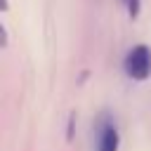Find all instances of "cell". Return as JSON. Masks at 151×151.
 Wrapping results in <instances>:
<instances>
[{"label":"cell","mask_w":151,"mask_h":151,"mask_svg":"<svg viewBox=\"0 0 151 151\" xmlns=\"http://www.w3.org/2000/svg\"><path fill=\"white\" fill-rule=\"evenodd\" d=\"M125 71L127 76H132L134 80H144L149 73H151V52L146 45H137L127 59H125Z\"/></svg>","instance_id":"1"},{"label":"cell","mask_w":151,"mask_h":151,"mask_svg":"<svg viewBox=\"0 0 151 151\" xmlns=\"http://www.w3.org/2000/svg\"><path fill=\"white\" fill-rule=\"evenodd\" d=\"M97 151H118V132H116V125L109 123V120H104L99 125Z\"/></svg>","instance_id":"2"},{"label":"cell","mask_w":151,"mask_h":151,"mask_svg":"<svg viewBox=\"0 0 151 151\" xmlns=\"http://www.w3.org/2000/svg\"><path fill=\"white\" fill-rule=\"evenodd\" d=\"M125 2H127L130 17H137V14H139V0H125Z\"/></svg>","instance_id":"3"}]
</instances>
